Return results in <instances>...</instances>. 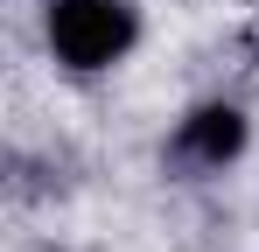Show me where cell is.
Segmentation results:
<instances>
[{
  "mask_svg": "<svg viewBox=\"0 0 259 252\" xmlns=\"http://www.w3.org/2000/svg\"><path fill=\"white\" fill-rule=\"evenodd\" d=\"M147 35L140 0H42V56L63 77H112Z\"/></svg>",
  "mask_w": 259,
  "mask_h": 252,
  "instance_id": "6da1fadb",
  "label": "cell"
},
{
  "mask_svg": "<svg viewBox=\"0 0 259 252\" xmlns=\"http://www.w3.org/2000/svg\"><path fill=\"white\" fill-rule=\"evenodd\" d=\"M245 147H252V112L238 98H224V91L182 105L168 126V161L189 168V175H224V168L245 161Z\"/></svg>",
  "mask_w": 259,
  "mask_h": 252,
  "instance_id": "7a4b0ae2",
  "label": "cell"
}]
</instances>
